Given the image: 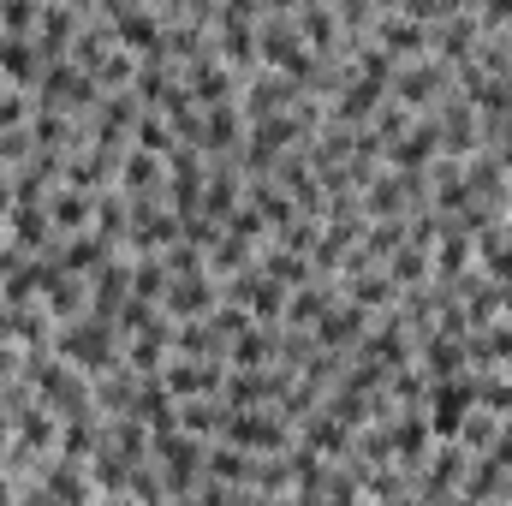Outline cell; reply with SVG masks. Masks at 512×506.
Here are the masks:
<instances>
[{"instance_id": "30", "label": "cell", "mask_w": 512, "mask_h": 506, "mask_svg": "<svg viewBox=\"0 0 512 506\" xmlns=\"http://www.w3.org/2000/svg\"><path fill=\"white\" fill-rule=\"evenodd\" d=\"M18 370H24V352H12V346L0 340V381H12Z\"/></svg>"}, {"instance_id": "17", "label": "cell", "mask_w": 512, "mask_h": 506, "mask_svg": "<svg viewBox=\"0 0 512 506\" xmlns=\"http://www.w3.org/2000/svg\"><path fill=\"white\" fill-rule=\"evenodd\" d=\"M114 191L120 197H167V161H155L143 149H126L120 173H114Z\"/></svg>"}, {"instance_id": "33", "label": "cell", "mask_w": 512, "mask_h": 506, "mask_svg": "<svg viewBox=\"0 0 512 506\" xmlns=\"http://www.w3.org/2000/svg\"><path fill=\"white\" fill-rule=\"evenodd\" d=\"M501 429H507V435H512V417H507V423H501Z\"/></svg>"}, {"instance_id": "1", "label": "cell", "mask_w": 512, "mask_h": 506, "mask_svg": "<svg viewBox=\"0 0 512 506\" xmlns=\"http://www.w3.org/2000/svg\"><path fill=\"white\" fill-rule=\"evenodd\" d=\"M120 334L108 328V322H96V316H78V322H66V328H54V358H66L72 370H84V376H108V370H120Z\"/></svg>"}, {"instance_id": "5", "label": "cell", "mask_w": 512, "mask_h": 506, "mask_svg": "<svg viewBox=\"0 0 512 506\" xmlns=\"http://www.w3.org/2000/svg\"><path fill=\"white\" fill-rule=\"evenodd\" d=\"M370 42L382 48L393 66H411V60H429V30L405 12V6H376V30Z\"/></svg>"}, {"instance_id": "18", "label": "cell", "mask_w": 512, "mask_h": 506, "mask_svg": "<svg viewBox=\"0 0 512 506\" xmlns=\"http://www.w3.org/2000/svg\"><path fill=\"white\" fill-rule=\"evenodd\" d=\"M280 364V328H245L233 346H227V370H274Z\"/></svg>"}, {"instance_id": "31", "label": "cell", "mask_w": 512, "mask_h": 506, "mask_svg": "<svg viewBox=\"0 0 512 506\" xmlns=\"http://www.w3.org/2000/svg\"><path fill=\"white\" fill-rule=\"evenodd\" d=\"M6 215H12V179H0V227H6Z\"/></svg>"}, {"instance_id": "16", "label": "cell", "mask_w": 512, "mask_h": 506, "mask_svg": "<svg viewBox=\"0 0 512 506\" xmlns=\"http://www.w3.org/2000/svg\"><path fill=\"white\" fill-rule=\"evenodd\" d=\"M126 298H131V256H114V262L90 280V316L114 328V316L126 310Z\"/></svg>"}, {"instance_id": "26", "label": "cell", "mask_w": 512, "mask_h": 506, "mask_svg": "<svg viewBox=\"0 0 512 506\" xmlns=\"http://www.w3.org/2000/svg\"><path fill=\"white\" fill-rule=\"evenodd\" d=\"M30 120H36V90L0 84V131H30Z\"/></svg>"}, {"instance_id": "32", "label": "cell", "mask_w": 512, "mask_h": 506, "mask_svg": "<svg viewBox=\"0 0 512 506\" xmlns=\"http://www.w3.org/2000/svg\"><path fill=\"white\" fill-rule=\"evenodd\" d=\"M0 506H18V483L12 477H0Z\"/></svg>"}, {"instance_id": "11", "label": "cell", "mask_w": 512, "mask_h": 506, "mask_svg": "<svg viewBox=\"0 0 512 506\" xmlns=\"http://www.w3.org/2000/svg\"><path fill=\"white\" fill-rule=\"evenodd\" d=\"M340 280H310V286H298V292H286V316H280V328L286 334H316L322 328V316L340 304V292H334Z\"/></svg>"}, {"instance_id": "22", "label": "cell", "mask_w": 512, "mask_h": 506, "mask_svg": "<svg viewBox=\"0 0 512 506\" xmlns=\"http://www.w3.org/2000/svg\"><path fill=\"white\" fill-rule=\"evenodd\" d=\"M256 268H262L274 286H286V292H298V286L316 280V274H310V256L286 251V245H262V251H256Z\"/></svg>"}, {"instance_id": "15", "label": "cell", "mask_w": 512, "mask_h": 506, "mask_svg": "<svg viewBox=\"0 0 512 506\" xmlns=\"http://www.w3.org/2000/svg\"><path fill=\"white\" fill-rule=\"evenodd\" d=\"M42 209H48V221H54V239H78V233L96 227V197H84V191H72V185H54Z\"/></svg>"}, {"instance_id": "3", "label": "cell", "mask_w": 512, "mask_h": 506, "mask_svg": "<svg viewBox=\"0 0 512 506\" xmlns=\"http://www.w3.org/2000/svg\"><path fill=\"white\" fill-rule=\"evenodd\" d=\"M387 96H393L405 114L423 120V114H435V108L453 96V72H447L441 60H411V66L393 72V90H387Z\"/></svg>"}, {"instance_id": "7", "label": "cell", "mask_w": 512, "mask_h": 506, "mask_svg": "<svg viewBox=\"0 0 512 506\" xmlns=\"http://www.w3.org/2000/svg\"><path fill=\"white\" fill-rule=\"evenodd\" d=\"M298 96H304L298 84H286L280 72H262V66H256L251 78L239 84V114H245V126H256V120H274V114H286Z\"/></svg>"}, {"instance_id": "19", "label": "cell", "mask_w": 512, "mask_h": 506, "mask_svg": "<svg viewBox=\"0 0 512 506\" xmlns=\"http://www.w3.org/2000/svg\"><path fill=\"white\" fill-rule=\"evenodd\" d=\"M340 286H352L346 292V304H358L364 316H387V310H399V286L387 280V268H370V274H358V280H340Z\"/></svg>"}, {"instance_id": "21", "label": "cell", "mask_w": 512, "mask_h": 506, "mask_svg": "<svg viewBox=\"0 0 512 506\" xmlns=\"http://www.w3.org/2000/svg\"><path fill=\"white\" fill-rule=\"evenodd\" d=\"M221 429H227V405H221V399H185V405H179V435L215 447Z\"/></svg>"}, {"instance_id": "28", "label": "cell", "mask_w": 512, "mask_h": 506, "mask_svg": "<svg viewBox=\"0 0 512 506\" xmlns=\"http://www.w3.org/2000/svg\"><path fill=\"white\" fill-rule=\"evenodd\" d=\"M36 18H42L36 0H6L0 6V36H36Z\"/></svg>"}, {"instance_id": "2", "label": "cell", "mask_w": 512, "mask_h": 506, "mask_svg": "<svg viewBox=\"0 0 512 506\" xmlns=\"http://www.w3.org/2000/svg\"><path fill=\"white\" fill-rule=\"evenodd\" d=\"M221 441H227V447H239V453H251V459H274V453H292L298 429H292L274 405H268V411H227Z\"/></svg>"}, {"instance_id": "25", "label": "cell", "mask_w": 512, "mask_h": 506, "mask_svg": "<svg viewBox=\"0 0 512 506\" xmlns=\"http://www.w3.org/2000/svg\"><path fill=\"white\" fill-rule=\"evenodd\" d=\"M131 149H143V155L167 161V155L179 149V137H173V126H167L161 114H143V120H137V131H131Z\"/></svg>"}, {"instance_id": "29", "label": "cell", "mask_w": 512, "mask_h": 506, "mask_svg": "<svg viewBox=\"0 0 512 506\" xmlns=\"http://www.w3.org/2000/svg\"><path fill=\"white\" fill-rule=\"evenodd\" d=\"M209 328L233 346V340H239L245 328H256V322H251V310H239V304H227V298H221V304H215V316H209Z\"/></svg>"}, {"instance_id": "34", "label": "cell", "mask_w": 512, "mask_h": 506, "mask_svg": "<svg viewBox=\"0 0 512 506\" xmlns=\"http://www.w3.org/2000/svg\"><path fill=\"white\" fill-rule=\"evenodd\" d=\"M507 376H512V370H507Z\"/></svg>"}, {"instance_id": "13", "label": "cell", "mask_w": 512, "mask_h": 506, "mask_svg": "<svg viewBox=\"0 0 512 506\" xmlns=\"http://www.w3.org/2000/svg\"><path fill=\"white\" fill-rule=\"evenodd\" d=\"M12 251H24V256H48L60 239H54V221H48V209L42 203H24V209H12L6 215V233H0Z\"/></svg>"}, {"instance_id": "10", "label": "cell", "mask_w": 512, "mask_h": 506, "mask_svg": "<svg viewBox=\"0 0 512 506\" xmlns=\"http://www.w3.org/2000/svg\"><path fill=\"white\" fill-rule=\"evenodd\" d=\"M221 381H227V364L167 358V370H161V387L173 393V405H185V399H221Z\"/></svg>"}, {"instance_id": "4", "label": "cell", "mask_w": 512, "mask_h": 506, "mask_svg": "<svg viewBox=\"0 0 512 506\" xmlns=\"http://www.w3.org/2000/svg\"><path fill=\"white\" fill-rule=\"evenodd\" d=\"M471 411H477V376H471V370L453 376V381H429L423 417H429V435H435V441H459V429H465Z\"/></svg>"}, {"instance_id": "12", "label": "cell", "mask_w": 512, "mask_h": 506, "mask_svg": "<svg viewBox=\"0 0 512 506\" xmlns=\"http://www.w3.org/2000/svg\"><path fill=\"white\" fill-rule=\"evenodd\" d=\"M298 447L316 453L322 465H346V459H352V429H346L334 411H310V417L298 423Z\"/></svg>"}, {"instance_id": "20", "label": "cell", "mask_w": 512, "mask_h": 506, "mask_svg": "<svg viewBox=\"0 0 512 506\" xmlns=\"http://www.w3.org/2000/svg\"><path fill=\"white\" fill-rule=\"evenodd\" d=\"M203 477H209V483H221V489H251L256 459H251V453H239V447H227V441H215V447H209V459H203Z\"/></svg>"}, {"instance_id": "9", "label": "cell", "mask_w": 512, "mask_h": 506, "mask_svg": "<svg viewBox=\"0 0 512 506\" xmlns=\"http://www.w3.org/2000/svg\"><path fill=\"white\" fill-rule=\"evenodd\" d=\"M370 328H376V316H364L358 304H346V298H340V304H334V310L322 316V328H316L310 340H316V352H334V358H352V352L364 346V334H370Z\"/></svg>"}, {"instance_id": "27", "label": "cell", "mask_w": 512, "mask_h": 506, "mask_svg": "<svg viewBox=\"0 0 512 506\" xmlns=\"http://www.w3.org/2000/svg\"><path fill=\"white\" fill-rule=\"evenodd\" d=\"M495 441H501V417H489V411H471V417H465V429H459V447H465L471 459H483Z\"/></svg>"}, {"instance_id": "24", "label": "cell", "mask_w": 512, "mask_h": 506, "mask_svg": "<svg viewBox=\"0 0 512 506\" xmlns=\"http://www.w3.org/2000/svg\"><path fill=\"white\" fill-rule=\"evenodd\" d=\"M167 268H161V256H137L131 262V298H143V304H155L161 310V298H167Z\"/></svg>"}, {"instance_id": "14", "label": "cell", "mask_w": 512, "mask_h": 506, "mask_svg": "<svg viewBox=\"0 0 512 506\" xmlns=\"http://www.w3.org/2000/svg\"><path fill=\"white\" fill-rule=\"evenodd\" d=\"M42 489L54 495L60 506H96V483H90V465L78 459H42Z\"/></svg>"}, {"instance_id": "8", "label": "cell", "mask_w": 512, "mask_h": 506, "mask_svg": "<svg viewBox=\"0 0 512 506\" xmlns=\"http://www.w3.org/2000/svg\"><path fill=\"white\" fill-rule=\"evenodd\" d=\"M84 18H90V6H42V18H36V54H42V66H54V60H66L72 54V42L84 36Z\"/></svg>"}, {"instance_id": "6", "label": "cell", "mask_w": 512, "mask_h": 506, "mask_svg": "<svg viewBox=\"0 0 512 506\" xmlns=\"http://www.w3.org/2000/svg\"><path fill=\"white\" fill-rule=\"evenodd\" d=\"M215 304H221V280L215 274H185V280H173L167 286V298H161V316L179 328V322H209L215 316Z\"/></svg>"}, {"instance_id": "23", "label": "cell", "mask_w": 512, "mask_h": 506, "mask_svg": "<svg viewBox=\"0 0 512 506\" xmlns=\"http://www.w3.org/2000/svg\"><path fill=\"white\" fill-rule=\"evenodd\" d=\"M387 280H393L399 292H423V286H429V251L405 239V245H399V256L387 262Z\"/></svg>"}]
</instances>
